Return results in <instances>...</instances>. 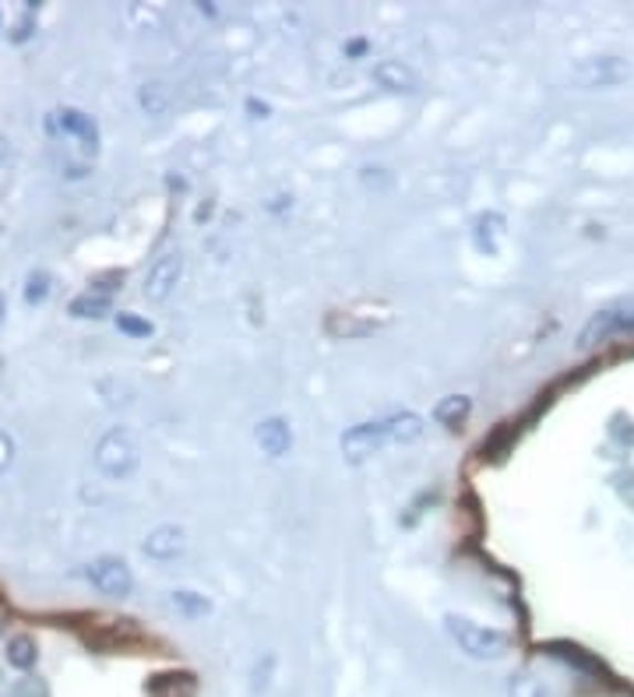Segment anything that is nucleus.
Returning <instances> with one entry per match:
<instances>
[{"instance_id":"1","label":"nucleus","mask_w":634,"mask_h":697,"mask_svg":"<svg viewBox=\"0 0 634 697\" xmlns=\"http://www.w3.org/2000/svg\"><path fill=\"white\" fill-rule=\"evenodd\" d=\"M624 335H634V297H621L610 306L595 310L589 324L582 327L579 348L582 353H592V348H600L613 339H624Z\"/></svg>"},{"instance_id":"2","label":"nucleus","mask_w":634,"mask_h":697,"mask_svg":"<svg viewBox=\"0 0 634 697\" xmlns=\"http://www.w3.org/2000/svg\"><path fill=\"white\" fill-rule=\"evenodd\" d=\"M445 627L451 634V642L462 648L469 658H479V663H493V658L508 655V634L505 631L472 624V620H466V616H448Z\"/></svg>"},{"instance_id":"3","label":"nucleus","mask_w":634,"mask_h":697,"mask_svg":"<svg viewBox=\"0 0 634 697\" xmlns=\"http://www.w3.org/2000/svg\"><path fill=\"white\" fill-rule=\"evenodd\" d=\"M142 461V448L138 440H134L131 430L117 426V430H110L100 444H95V465H100V472L110 479H127L134 469H138Z\"/></svg>"},{"instance_id":"4","label":"nucleus","mask_w":634,"mask_h":697,"mask_svg":"<svg viewBox=\"0 0 634 697\" xmlns=\"http://www.w3.org/2000/svg\"><path fill=\"white\" fill-rule=\"evenodd\" d=\"M631 77V64L621 56H589V61L574 64L571 82L582 89H613Z\"/></svg>"},{"instance_id":"5","label":"nucleus","mask_w":634,"mask_h":697,"mask_svg":"<svg viewBox=\"0 0 634 697\" xmlns=\"http://www.w3.org/2000/svg\"><path fill=\"white\" fill-rule=\"evenodd\" d=\"M384 444H388V430H384V419H377V423H356V426H350V430L342 434L339 448H342V458L345 461L360 465V461H367L371 455H377Z\"/></svg>"},{"instance_id":"6","label":"nucleus","mask_w":634,"mask_h":697,"mask_svg":"<svg viewBox=\"0 0 634 697\" xmlns=\"http://www.w3.org/2000/svg\"><path fill=\"white\" fill-rule=\"evenodd\" d=\"M89 581L95 589H100L106 599H127L134 589V574L124 564L121 556H100L89 564Z\"/></svg>"},{"instance_id":"7","label":"nucleus","mask_w":634,"mask_h":697,"mask_svg":"<svg viewBox=\"0 0 634 697\" xmlns=\"http://www.w3.org/2000/svg\"><path fill=\"white\" fill-rule=\"evenodd\" d=\"M184 275V258L177 254V250H169V254H163L156 264L148 268V275H145V300L152 303H163L173 289H177Z\"/></svg>"},{"instance_id":"8","label":"nucleus","mask_w":634,"mask_h":697,"mask_svg":"<svg viewBox=\"0 0 634 697\" xmlns=\"http://www.w3.org/2000/svg\"><path fill=\"white\" fill-rule=\"evenodd\" d=\"M258 444H261V451L268 458H285L293 448V426L285 423L282 416H268L258 423V430H254Z\"/></svg>"},{"instance_id":"9","label":"nucleus","mask_w":634,"mask_h":697,"mask_svg":"<svg viewBox=\"0 0 634 697\" xmlns=\"http://www.w3.org/2000/svg\"><path fill=\"white\" fill-rule=\"evenodd\" d=\"M184 550H187V532L180 526H159L145 539V556H152V560H173Z\"/></svg>"},{"instance_id":"10","label":"nucleus","mask_w":634,"mask_h":697,"mask_svg":"<svg viewBox=\"0 0 634 697\" xmlns=\"http://www.w3.org/2000/svg\"><path fill=\"white\" fill-rule=\"evenodd\" d=\"M374 82L381 89H388V92H406L413 95L419 89V77L409 64H402V61H377L374 64Z\"/></svg>"},{"instance_id":"11","label":"nucleus","mask_w":634,"mask_h":697,"mask_svg":"<svg viewBox=\"0 0 634 697\" xmlns=\"http://www.w3.org/2000/svg\"><path fill=\"white\" fill-rule=\"evenodd\" d=\"M56 121H61V127L71 134V138H79V142H82L85 152H95V148H100V127H95V121H92L89 113L67 106V110L56 113Z\"/></svg>"},{"instance_id":"12","label":"nucleus","mask_w":634,"mask_h":697,"mask_svg":"<svg viewBox=\"0 0 634 697\" xmlns=\"http://www.w3.org/2000/svg\"><path fill=\"white\" fill-rule=\"evenodd\" d=\"M469 413H472V402L466 395H448L434 405V423H440L445 430H462Z\"/></svg>"},{"instance_id":"13","label":"nucleus","mask_w":634,"mask_h":697,"mask_svg":"<svg viewBox=\"0 0 634 697\" xmlns=\"http://www.w3.org/2000/svg\"><path fill=\"white\" fill-rule=\"evenodd\" d=\"M110 293H103V289H89V293H82L79 300H71V318H82V321H100L110 314Z\"/></svg>"},{"instance_id":"14","label":"nucleus","mask_w":634,"mask_h":697,"mask_svg":"<svg viewBox=\"0 0 634 697\" xmlns=\"http://www.w3.org/2000/svg\"><path fill=\"white\" fill-rule=\"evenodd\" d=\"M384 430H388V440H402L409 444L423 434V419L416 413H402V416H388L384 419Z\"/></svg>"},{"instance_id":"15","label":"nucleus","mask_w":634,"mask_h":697,"mask_svg":"<svg viewBox=\"0 0 634 697\" xmlns=\"http://www.w3.org/2000/svg\"><path fill=\"white\" fill-rule=\"evenodd\" d=\"M8 663L14 666V669H32L35 666V658H40V648H35V642L32 637H25V634H18V637H11L8 642Z\"/></svg>"},{"instance_id":"16","label":"nucleus","mask_w":634,"mask_h":697,"mask_svg":"<svg viewBox=\"0 0 634 697\" xmlns=\"http://www.w3.org/2000/svg\"><path fill=\"white\" fill-rule=\"evenodd\" d=\"M173 606H177L187 620H198V616H205V613L211 610L208 599H205V595H198V592H190V589L173 592Z\"/></svg>"},{"instance_id":"17","label":"nucleus","mask_w":634,"mask_h":697,"mask_svg":"<svg viewBox=\"0 0 634 697\" xmlns=\"http://www.w3.org/2000/svg\"><path fill=\"white\" fill-rule=\"evenodd\" d=\"M138 103H142V110H145L148 116H163L166 106H169V95H166V89H163L159 82H148V85H142V92H138Z\"/></svg>"},{"instance_id":"18","label":"nucleus","mask_w":634,"mask_h":697,"mask_svg":"<svg viewBox=\"0 0 634 697\" xmlns=\"http://www.w3.org/2000/svg\"><path fill=\"white\" fill-rule=\"evenodd\" d=\"M508 694L511 697H550V690L540 680H536V676H529V673L511 676V680H508Z\"/></svg>"},{"instance_id":"19","label":"nucleus","mask_w":634,"mask_h":697,"mask_svg":"<svg viewBox=\"0 0 634 697\" xmlns=\"http://www.w3.org/2000/svg\"><path fill=\"white\" fill-rule=\"evenodd\" d=\"M50 271H32V275L25 279V303H43L50 297Z\"/></svg>"},{"instance_id":"20","label":"nucleus","mask_w":634,"mask_h":697,"mask_svg":"<svg viewBox=\"0 0 634 697\" xmlns=\"http://www.w3.org/2000/svg\"><path fill=\"white\" fill-rule=\"evenodd\" d=\"M117 327L124 335H134V339H148L156 327H152V321H142V318H134V314H117Z\"/></svg>"},{"instance_id":"21","label":"nucleus","mask_w":634,"mask_h":697,"mask_svg":"<svg viewBox=\"0 0 634 697\" xmlns=\"http://www.w3.org/2000/svg\"><path fill=\"white\" fill-rule=\"evenodd\" d=\"M11 458H14V440H11L8 434H0V472L8 469Z\"/></svg>"},{"instance_id":"22","label":"nucleus","mask_w":634,"mask_h":697,"mask_svg":"<svg viewBox=\"0 0 634 697\" xmlns=\"http://www.w3.org/2000/svg\"><path fill=\"white\" fill-rule=\"evenodd\" d=\"M617 490L624 493V500L634 508V476H621V482H617Z\"/></svg>"}]
</instances>
